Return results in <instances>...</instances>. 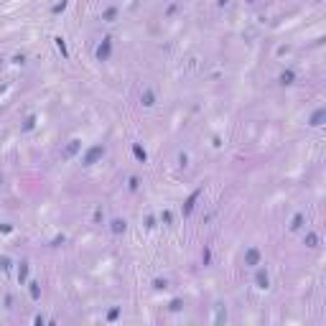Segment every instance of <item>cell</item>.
Masks as SVG:
<instances>
[{"mask_svg": "<svg viewBox=\"0 0 326 326\" xmlns=\"http://www.w3.org/2000/svg\"><path fill=\"white\" fill-rule=\"evenodd\" d=\"M247 262H250V265H257V250H250L247 252Z\"/></svg>", "mask_w": 326, "mask_h": 326, "instance_id": "1", "label": "cell"}, {"mask_svg": "<svg viewBox=\"0 0 326 326\" xmlns=\"http://www.w3.org/2000/svg\"><path fill=\"white\" fill-rule=\"evenodd\" d=\"M306 242H308V247H316V242H319V237H316V235H308V239H306Z\"/></svg>", "mask_w": 326, "mask_h": 326, "instance_id": "3", "label": "cell"}, {"mask_svg": "<svg viewBox=\"0 0 326 326\" xmlns=\"http://www.w3.org/2000/svg\"><path fill=\"white\" fill-rule=\"evenodd\" d=\"M290 79H293V74H290V71H286V74L280 77V82H283V84H290Z\"/></svg>", "mask_w": 326, "mask_h": 326, "instance_id": "4", "label": "cell"}, {"mask_svg": "<svg viewBox=\"0 0 326 326\" xmlns=\"http://www.w3.org/2000/svg\"><path fill=\"white\" fill-rule=\"evenodd\" d=\"M301 222H303V217H296V219H293V224H290V229H298Z\"/></svg>", "mask_w": 326, "mask_h": 326, "instance_id": "5", "label": "cell"}, {"mask_svg": "<svg viewBox=\"0 0 326 326\" xmlns=\"http://www.w3.org/2000/svg\"><path fill=\"white\" fill-rule=\"evenodd\" d=\"M257 283H260V288H268V275H262V273H260V275H257Z\"/></svg>", "mask_w": 326, "mask_h": 326, "instance_id": "2", "label": "cell"}]
</instances>
